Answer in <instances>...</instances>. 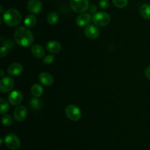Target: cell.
Instances as JSON below:
<instances>
[{"label":"cell","instance_id":"cell-3","mask_svg":"<svg viewBox=\"0 0 150 150\" xmlns=\"http://www.w3.org/2000/svg\"><path fill=\"white\" fill-rule=\"evenodd\" d=\"M92 21L96 26H105L110 23L111 17L105 12H98L92 16Z\"/></svg>","mask_w":150,"mask_h":150},{"label":"cell","instance_id":"cell-22","mask_svg":"<svg viewBox=\"0 0 150 150\" xmlns=\"http://www.w3.org/2000/svg\"><path fill=\"white\" fill-rule=\"evenodd\" d=\"M10 109L8 102L4 99V98L0 99V113L1 114H5L7 112H8Z\"/></svg>","mask_w":150,"mask_h":150},{"label":"cell","instance_id":"cell-28","mask_svg":"<svg viewBox=\"0 0 150 150\" xmlns=\"http://www.w3.org/2000/svg\"><path fill=\"white\" fill-rule=\"evenodd\" d=\"M4 46L7 47V49H10V48H11V47L13 46V43L11 42V41H10V40H7V41H5V43H4Z\"/></svg>","mask_w":150,"mask_h":150},{"label":"cell","instance_id":"cell-2","mask_svg":"<svg viewBox=\"0 0 150 150\" xmlns=\"http://www.w3.org/2000/svg\"><path fill=\"white\" fill-rule=\"evenodd\" d=\"M3 20L4 24L7 26H16L21 21V15L16 9H8L3 15Z\"/></svg>","mask_w":150,"mask_h":150},{"label":"cell","instance_id":"cell-23","mask_svg":"<svg viewBox=\"0 0 150 150\" xmlns=\"http://www.w3.org/2000/svg\"><path fill=\"white\" fill-rule=\"evenodd\" d=\"M1 123L4 126H9L13 124V119L10 115H4L1 117Z\"/></svg>","mask_w":150,"mask_h":150},{"label":"cell","instance_id":"cell-17","mask_svg":"<svg viewBox=\"0 0 150 150\" xmlns=\"http://www.w3.org/2000/svg\"><path fill=\"white\" fill-rule=\"evenodd\" d=\"M140 14L146 20L150 19V4H144L140 7Z\"/></svg>","mask_w":150,"mask_h":150},{"label":"cell","instance_id":"cell-16","mask_svg":"<svg viewBox=\"0 0 150 150\" xmlns=\"http://www.w3.org/2000/svg\"><path fill=\"white\" fill-rule=\"evenodd\" d=\"M32 53L37 58H42L45 55V49L42 46L39 44H35L32 46Z\"/></svg>","mask_w":150,"mask_h":150},{"label":"cell","instance_id":"cell-18","mask_svg":"<svg viewBox=\"0 0 150 150\" xmlns=\"http://www.w3.org/2000/svg\"><path fill=\"white\" fill-rule=\"evenodd\" d=\"M44 89L40 84H35L31 88V93L35 97H40L42 95Z\"/></svg>","mask_w":150,"mask_h":150},{"label":"cell","instance_id":"cell-5","mask_svg":"<svg viewBox=\"0 0 150 150\" xmlns=\"http://www.w3.org/2000/svg\"><path fill=\"white\" fill-rule=\"evenodd\" d=\"M4 143L9 149L12 150L18 149L21 146V141L18 137L13 133H9L4 137Z\"/></svg>","mask_w":150,"mask_h":150},{"label":"cell","instance_id":"cell-27","mask_svg":"<svg viewBox=\"0 0 150 150\" xmlns=\"http://www.w3.org/2000/svg\"><path fill=\"white\" fill-rule=\"evenodd\" d=\"M7 49H7V47L4 46H2L1 47V50H0V54H1V58H3V57H4V56L7 55Z\"/></svg>","mask_w":150,"mask_h":150},{"label":"cell","instance_id":"cell-8","mask_svg":"<svg viewBox=\"0 0 150 150\" xmlns=\"http://www.w3.org/2000/svg\"><path fill=\"white\" fill-rule=\"evenodd\" d=\"M85 35L91 40L96 39L100 35V30L96 25L89 24L84 29Z\"/></svg>","mask_w":150,"mask_h":150},{"label":"cell","instance_id":"cell-9","mask_svg":"<svg viewBox=\"0 0 150 150\" xmlns=\"http://www.w3.org/2000/svg\"><path fill=\"white\" fill-rule=\"evenodd\" d=\"M23 100V95L20 91H13L9 94L8 101L13 105H18Z\"/></svg>","mask_w":150,"mask_h":150},{"label":"cell","instance_id":"cell-20","mask_svg":"<svg viewBox=\"0 0 150 150\" xmlns=\"http://www.w3.org/2000/svg\"><path fill=\"white\" fill-rule=\"evenodd\" d=\"M29 104H30V107H32L34 110H40L42 107V101L38 99V97L36 98H32L31 99L30 101H29Z\"/></svg>","mask_w":150,"mask_h":150},{"label":"cell","instance_id":"cell-30","mask_svg":"<svg viewBox=\"0 0 150 150\" xmlns=\"http://www.w3.org/2000/svg\"><path fill=\"white\" fill-rule=\"evenodd\" d=\"M145 75H146V78L150 80V66L146 68V71H145Z\"/></svg>","mask_w":150,"mask_h":150},{"label":"cell","instance_id":"cell-6","mask_svg":"<svg viewBox=\"0 0 150 150\" xmlns=\"http://www.w3.org/2000/svg\"><path fill=\"white\" fill-rule=\"evenodd\" d=\"M65 113L68 119L74 121H79L82 116L81 110L75 104H70L67 106L65 109Z\"/></svg>","mask_w":150,"mask_h":150},{"label":"cell","instance_id":"cell-32","mask_svg":"<svg viewBox=\"0 0 150 150\" xmlns=\"http://www.w3.org/2000/svg\"><path fill=\"white\" fill-rule=\"evenodd\" d=\"M3 13V7L1 6V13Z\"/></svg>","mask_w":150,"mask_h":150},{"label":"cell","instance_id":"cell-12","mask_svg":"<svg viewBox=\"0 0 150 150\" xmlns=\"http://www.w3.org/2000/svg\"><path fill=\"white\" fill-rule=\"evenodd\" d=\"M91 19H92V17H91V15L89 13H83L79 15L77 19H76V24L80 26V27L87 26V25H89V22H90Z\"/></svg>","mask_w":150,"mask_h":150},{"label":"cell","instance_id":"cell-15","mask_svg":"<svg viewBox=\"0 0 150 150\" xmlns=\"http://www.w3.org/2000/svg\"><path fill=\"white\" fill-rule=\"evenodd\" d=\"M46 49L49 52L53 53V54H56V53L59 52L61 50L62 46L61 44L56 41H51L47 44Z\"/></svg>","mask_w":150,"mask_h":150},{"label":"cell","instance_id":"cell-7","mask_svg":"<svg viewBox=\"0 0 150 150\" xmlns=\"http://www.w3.org/2000/svg\"><path fill=\"white\" fill-rule=\"evenodd\" d=\"M14 86V81L10 76H4L0 81V90L2 93L10 92Z\"/></svg>","mask_w":150,"mask_h":150},{"label":"cell","instance_id":"cell-24","mask_svg":"<svg viewBox=\"0 0 150 150\" xmlns=\"http://www.w3.org/2000/svg\"><path fill=\"white\" fill-rule=\"evenodd\" d=\"M114 6L118 8H124L128 4V0H112Z\"/></svg>","mask_w":150,"mask_h":150},{"label":"cell","instance_id":"cell-25","mask_svg":"<svg viewBox=\"0 0 150 150\" xmlns=\"http://www.w3.org/2000/svg\"><path fill=\"white\" fill-rule=\"evenodd\" d=\"M54 60H55V57L53 54H48V55H46L44 57L42 62H43L44 64L48 65L51 64L54 61Z\"/></svg>","mask_w":150,"mask_h":150},{"label":"cell","instance_id":"cell-11","mask_svg":"<svg viewBox=\"0 0 150 150\" xmlns=\"http://www.w3.org/2000/svg\"><path fill=\"white\" fill-rule=\"evenodd\" d=\"M27 8L32 13L38 14L42 10V2L40 0H29L27 4Z\"/></svg>","mask_w":150,"mask_h":150},{"label":"cell","instance_id":"cell-29","mask_svg":"<svg viewBox=\"0 0 150 150\" xmlns=\"http://www.w3.org/2000/svg\"><path fill=\"white\" fill-rule=\"evenodd\" d=\"M89 11L91 12V13H96L97 10H98V8H97L96 5H95V4H92V5L89 6Z\"/></svg>","mask_w":150,"mask_h":150},{"label":"cell","instance_id":"cell-19","mask_svg":"<svg viewBox=\"0 0 150 150\" xmlns=\"http://www.w3.org/2000/svg\"><path fill=\"white\" fill-rule=\"evenodd\" d=\"M37 19L33 15H29L27 16L24 19V24L27 26L28 28H32L36 24Z\"/></svg>","mask_w":150,"mask_h":150},{"label":"cell","instance_id":"cell-1","mask_svg":"<svg viewBox=\"0 0 150 150\" xmlns=\"http://www.w3.org/2000/svg\"><path fill=\"white\" fill-rule=\"evenodd\" d=\"M14 39L21 46L28 47L33 43L34 36L32 32L27 27L20 26L15 31Z\"/></svg>","mask_w":150,"mask_h":150},{"label":"cell","instance_id":"cell-10","mask_svg":"<svg viewBox=\"0 0 150 150\" xmlns=\"http://www.w3.org/2000/svg\"><path fill=\"white\" fill-rule=\"evenodd\" d=\"M13 116H14L16 121L19 122L23 121L27 116V110L24 106L18 105L15 109Z\"/></svg>","mask_w":150,"mask_h":150},{"label":"cell","instance_id":"cell-26","mask_svg":"<svg viewBox=\"0 0 150 150\" xmlns=\"http://www.w3.org/2000/svg\"><path fill=\"white\" fill-rule=\"evenodd\" d=\"M109 4V0H99V6L101 9L108 8Z\"/></svg>","mask_w":150,"mask_h":150},{"label":"cell","instance_id":"cell-4","mask_svg":"<svg viewBox=\"0 0 150 150\" xmlns=\"http://www.w3.org/2000/svg\"><path fill=\"white\" fill-rule=\"evenodd\" d=\"M72 10L77 13H83L89 7V0H70Z\"/></svg>","mask_w":150,"mask_h":150},{"label":"cell","instance_id":"cell-21","mask_svg":"<svg viewBox=\"0 0 150 150\" xmlns=\"http://www.w3.org/2000/svg\"><path fill=\"white\" fill-rule=\"evenodd\" d=\"M59 21V16L56 12H51L47 16V21L51 25L56 24Z\"/></svg>","mask_w":150,"mask_h":150},{"label":"cell","instance_id":"cell-13","mask_svg":"<svg viewBox=\"0 0 150 150\" xmlns=\"http://www.w3.org/2000/svg\"><path fill=\"white\" fill-rule=\"evenodd\" d=\"M23 67L21 63H13L7 69V72L11 76H18L23 72Z\"/></svg>","mask_w":150,"mask_h":150},{"label":"cell","instance_id":"cell-14","mask_svg":"<svg viewBox=\"0 0 150 150\" xmlns=\"http://www.w3.org/2000/svg\"><path fill=\"white\" fill-rule=\"evenodd\" d=\"M39 80L45 86H51L54 83V77L48 72H42L40 74Z\"/></svg>","mask_w":150,"mask_h":150},{"label":"cell","instance_id":"cell-31","mask_svg":"<svg viewBox=\"0 0 150 150\" xmlns=\"http://www.w3.org/2000/svg\"><path fill=\"white\" fill-rule=\"evenodd\" d=\"M0 76H1V77H4V71L3 70H1V75H0Z\"/></svg>","mask_w":150,"mask_h":150}]
</instances>
